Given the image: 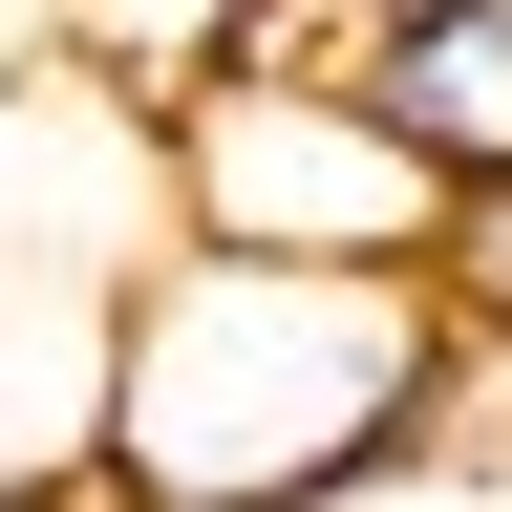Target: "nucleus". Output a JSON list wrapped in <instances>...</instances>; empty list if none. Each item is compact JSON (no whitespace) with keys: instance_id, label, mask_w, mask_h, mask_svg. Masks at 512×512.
Instances as JSON below:
<instances>
[{"instance_id":"39448f33","label":"nucleus","mask_w":512,"mask_h":512,"mask_svg":"<svg viewBox=\"0 0 512 512\" xmlns=\"http://www.w3.org/2000/svg\"><path fill=\"white\" fill-rule=\"evenodd\" d=\"M406 427H427V512H448V491H512V342H491V320H427Z\"/></svg>"},{"instance_id":"7ed1b4c3","label":"nucleus","mask_w":512,"mask_h":512,"mask_svg":"<svg viewBox=\"0 0 512 512\" xmlns=\"http://www.w3.org/2000/svg\"><path fill=\"white\" fill-rule=\"evenodd\" d=\"M342 86L384 107V150H406L427 192L512 171V0H363V64Z\"/></svg>"},{"instance_id":"f03ea898","label":"nucleus","mask_w":512,"mask_h":512,"mask_svg":"<svg viewBox=\"0 0 512 512\" xmlns=\"http://www.w3.org/2000/svg\"><path fill=\"white\" fill-rule=\"evenodd\" d=\"M150 192L192 256H342V278L427 256V171L384 150L363 86H192L150 107Z\"/></svg>"},{"instance_id":"f257e3e1","label":"nucleus","mask_w":512,"mask_h":512,"mask_svg":"<svg viewBox=\"0 0 512 512\" xmlns=\"http://www.w3.org/2000/svg\"><path fill=\"white\" fill-rule=\"evenodd\" d=\"M427 278L342 256H107V512H427Z\"/></svg>"},{"instance_id":"20e7f679","label":"nucleus","mask_w":512,"mask_h":512,"mask_svg":"<svg viewBox=\"0 0 512 512\" xmlns=\"http://www.w3.org/2000/svg\"><path fill=\"white\" fill-rule=\"evenodd\" d=\"M64 43H86V86H107V128L150 150V107H192V86H214L235 0H64Z\"/></svg>"},{"instance_id":"423d86ee","label":"nucleus","mask_w":512,"mask_h":512,"mask_svg":"<svg viewBox=\"0 0 512 512\" xmlns=\"http://www.w3.org/2000/svg\"><path fill=\"white\" fill-rule=\"evenodd\" d=\"M406 278H427V320H491V342H512V171L427 192V256H406Z\"/></svg>"}]
</instances>
